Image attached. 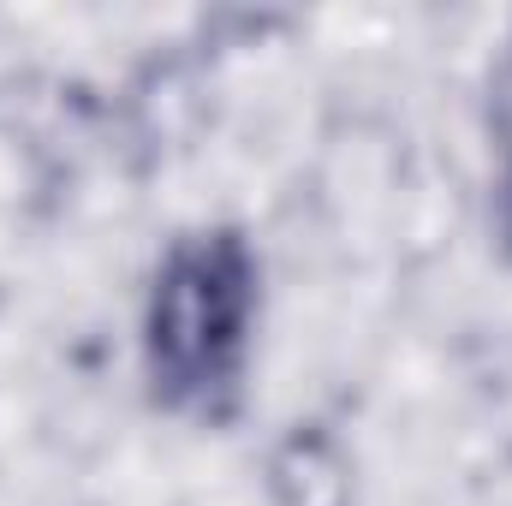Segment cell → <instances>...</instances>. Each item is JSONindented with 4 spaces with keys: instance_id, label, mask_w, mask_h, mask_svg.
<instances>
[{
    "instance_id": "1",
    "label": "cell",
    "mask_w": 512,
    "mask_h": 506,
    "mask_svg": "<svg viewBox=\"0 0 512 506\" xmlns=\"http://www.w3.org/2000/svg\"><path fill=\"white\" fill-rule=\"evenodd\" d=\"M262 316V262L239 227L179 233L143 292V381L149 399L191 423H227L245 405Z\"/></svg>"
},
{
    "instance_id": "2",
    "label": "cell",
    "mask_w": 512,
    "mask_h": 506,
    "mask_svg": "<svg viewBox=\"0 0 512 506\" xmlns=\"http://www.w3.org/2000/svg\"><path fill=\"white\" fill-rule=\"evenodd\" d=\"M489 137H495V155H501V239H507V256H512V54L501 60L495 84H489Z\"/></svg>"
}]
</instances>
